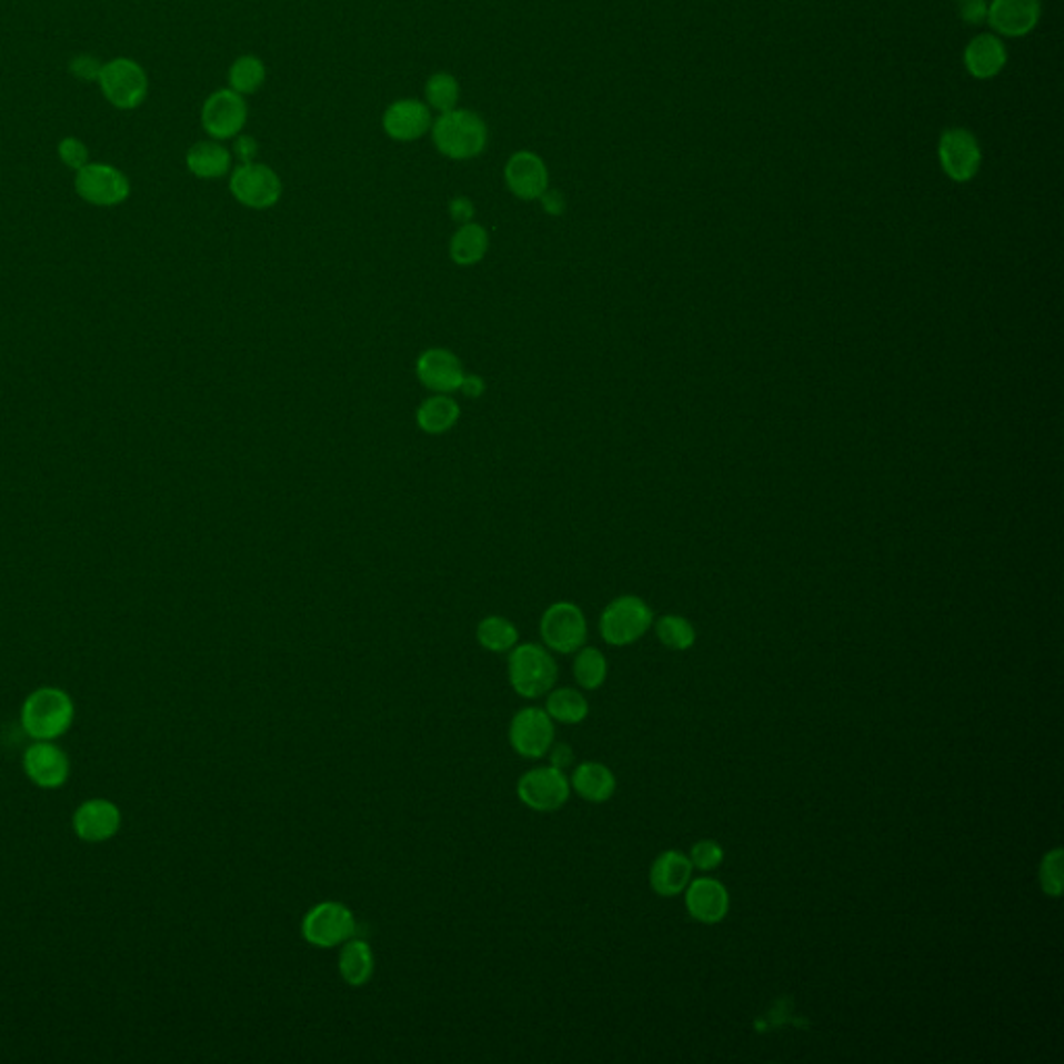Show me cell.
Returning <instances> with one entry per match:
<instances>
[{"instance_id":"obj_27","label":"cell","mask_w":1064,"mask_h":1064,"mask_svg":"<svg viewBox=\"0 0 1064 1064\" xmlns=\"http://www.w3.org/2000/svg\"><path fill=\"white\" fill-rule=\"evenodd\" d=\"M341 954H339V973L343 982L348 985L369 984L372 973H374V956H372L371 946L364 940L350 937L348 942L341 944Z\"/></svg>"},{"instance_id":"obj_11","label":"cell","mask_w":1064,"mask_h":1064,"mask_svg":"<svg viewBox=\"0 0 1064 1064\" xmlns=\"http://www.w3.org/2000/svg\"><path fill=\"white\" fill-rule=\"evenodd\" d=\"M570 792L572 786L568 775L553 765L529 770L518 780V799L532 811L541 813L562 809L570 799Z\"/></svg>"},{"instance_id":"obj_36","label":"cell","mask_w":1064,"mask_h":1064,"mask_svg":"<svg viewBox=\"0 0 1064 1064\" xmlns=\"http://www.w3.org/2000/svg\"><path fill=\"white\" fill-rule=\"evenodd\" d=\"M57 152H59L61 162H63L66 167H69V169H73V171H80L81 167H86V164L90 162L88 145L83 144L80 138H73V135L63 138V140L59 142Z\"/></svg>"},{"instance_id":"obj_4","label":"cell","mask_w":1064,"mask_h":1064,"mask_svg":"<svg viewBox=\"0 0 1064 1064\" xmlns=\"http://www.w3.org/2000/svg\"><path fill=\"white\" fill-rule=\"evenodd\" d=\"M653 624V612L645 601L636 595H622L601 613L599 632L601 639L613 646H626L641 641Z\"/></svg>"},{"instance_id":"obj_42","label":"cell","mask_w":1064,"mask_h":1064,"mask_svg":"<svg viewBox=\"0 0 1064 1064\" xmlns=\"http://www.w3.org/2000/svg\"><path fill=\"white\" fill-rule=\"evenodd\" d=\"M549 755H551V765L558 767V770H562V772L574 763V753H572V749H570L568 744H564V742H558V744L553 742L551 749H549Z\"/></svg>"},{"instance_id":"obj_31","label":"cell","mask_w":1064,"mask_h":1064,"mask_svg":"<svg viewBox=\"0 0 1064 1064\" xmlns=\"http://www.w3.org/2000/svg\"><path fill=\"white\" fill-rule=\"evenodd\" d=\"M572 672L584 691H598L608 677V660L595 646H582L576 651Z\"/></svg>"},{"instance_id":"obj_30","label":"cell","mask_w":1064,"mask_h":1064,"mask_svg":"<svg viewBox=\"0 0 1064 1064\" xmlns=\"http://www.w3.org/2000/svg\"><path fill=\"white\" fill-rule=\"evenodd\" d=\"M476 641L491 653H510L518 645V629L503 615H486L476 626Z\"/></svg>"},{"instance_id":"obj_35","label":"cell","mask_w":1064,"mask_h":1064,"mask_svg":"<svg viewBox=\"0 0 1064 1064\" xmlns=\"http://www.w3.org/2000/svg\"><path fill=\"white\" fill-rule=\"evenodd\" d=\"M724 849L717 840H699L694 842L693 849H691V863H693L694 870L699 871H715L722 863H724Z\"/></svg>"},{"instance_id":"obj_38","label":"cell","mask_w":1064,"mask_h":1064,"mask_svg":"<svg viewBox=\"0 0 1064 1064\" xmlns=\"http://www.w3.org/2000/svg\"><path fill=\"white\" fill-rule=\"evenodd\" d=\"M958 13L963 21L971 26H980L987 17V2L985 0H958Z\"/></svg>"},{"instance_id":"obj_33","label":"cell","mask_w":1064,"mask_h":1064,"mask_svg":"<svg viewBox=\"0 0 1064 1064\" xmlns=\"http://www.w3.org/2000/svg\"><path fill=\"white\" fill-rule=\"evenodd\" d=\"M660 643L672 651H689L696 643V630L682 615H663L655 624Z\"/></svg>"},{"instance_id":"obj_28","label":"cell","mask_w":1064,"mask_h":1064,"mask_svg":"<svg viewBox=\"0 0 1064 1064\" xmlns=\"http://www.w3.org/2000/svg\"><path fill=\"white\" fill-rule=\"evenodd\" d=\"M545 711H548L549 717L553 722H560L565 726H574V724H581L586 720L589 701L584 699L581 691L564 686V689H555V691L549 693Z\"/></svg>"},{"instance_id":"obj_13","label":"cell","mask_w":1064,"mask_h":1064,"mask_svg":"<svg viewBox=\"0 0 1064 1064\" xmlns=\"http://www.w3.org/2000/svg\"><path fill=\"white\" fill-rule=\"evenodd\" d=\"M510 742L520 757L541 759L555 742V726L545 710L524 707L510 724Z\"/></svg>"},{"instance_id":"obj_5","label":"cell","mask_w":1064,"mask_h":1064,"mask_svg":"<svg viewBox=\"0 0 1064 1064\" xmlns=\"http://www.w3.org/2000/svg\"><path fill=\"white\" fill-rule=\"evenodd\" d=\"M98 86L104 98L121 111H131L144 104L150 81L145 76L144 67L131 59H113L104 63L98 76Z\"/></svg>"},{"instance_id":"obj_20","label":"cell","mask_w":1064,"mask_h":1064,"mask_svg":"<svg viewBox=\"0 0 1064 1064\" xmlns=\"http://www.w3.org/2000/svg\"><path fill=\"white\" fill-rule=\"evenodd\" d=\"M121 827L119 806L107 799H92L78 806L73 813V830L83 842H107Z\"/></svg>"},{"instance_id":"obj_25","label":"cell","mask_w":1064,"mask_h":1064,"mask_svg":"<svg viewBox=\"0 0 1064 1064\" xmlns=\"http://www.w3.org/2000/svg\"><path fill=\"white\" fill-rule=\"evenodd\" d=\"M460 403L452 393H433L416 410V424L426 435H443L452 431L460 420Z\"/></svg>"},{"instance_id":"obj_9","label":"cell","mask_w":1064,"mask_h":1064,"mask_svg":"<svg viewBox=\"0 0 1064 1064\" xmlns=\"http://www.w3.org/2000/svg\"><path fill=\"white\" fill-rule=\"evenodd\" d=\"M302 935L319 948H335L355 935L354 913L345 904H317L302 921Z\"/></svg>"},{"instance_id":"obj_14","label":"cell","mask_w":1064,"mask_h":1064,"mask_svg":"<svg viewBox=\"0 0 1064 1064\" xmlns=\"http://www.w3.org/2000/svg\"><path fill=\"white\" fill-rule=\"evenodd\" d=\"M505 185L518 200L534 202L549 190V169L532 150H516L503 167Z\"/></svg>"},{"instance_id":"obj_34","label":"cell","mask_w":1064,"mask_h":1064,"mask_svg":"<svg viewBox=\"0 0 1064 1064\" xmlns=\"http://www.w3.org/2000/svg\"><path fill=\"white\" fill-rule=\"evenodd\" d=\"M1063 849H1054L1040 863V887L1050 899H1061L1064 887Z\"/></svg>"},{"instance_id":"obj_24","label":"cell","mask_w":1064,"mask_h":1064,"mask_svg":"<svg viewBox=\"0 0 1064 1064\" xmlns=\"http://www.w3.org/2000/svg\"><path fill=\"white\" fill-rule=\"evenodd\" d=\"M233 154L217 140H204L192 145L185 154L188 171L198 179H221L231 173Z\"/></svg>"},{"instance_id":"obj_12","label":"cell","mask_w":1064,"mask_h":1064,"mask_svg":"<svg viewBox=\"0 0 1064 1064\" xmlns=\"http://www.w3.org/2000/svg\"><path fill=\"white\" fill-rule=\"evenodd\" d=\"M937 159L942 171L956 183H965L977 175L982 167V148L977 138L963 128H952L942 133L937 144Z\"/></svg>"},{"instance_id":"obj_7","label":"cell","mask_w":1064,"mask_h":1064,"mask_svg":"<svg viewBox=\"0 0 1064 1064\" xmlns=\"http://www.w3.org/2000/svg\"><path fill=\"white\" fill-rule=\"evenodd\" d=\"M539 630H541L543 645L548 646L549 651L562 653V655L576 653L589 639L586 618L581 608L570 601H558L549 605L545 613L541 615Z\"/></svg>"},{"instance_id":"obj_16","label":"cell","mask_w":1064,"mask_h":1064,"mask_svg":"<svg viewBox=\"0 0 1064 1064\" xmlns=\"http://www.w3.org/2000/svg\"><path fill=\"white\" fill-rule=\"evenodd\" d=\"M23 770L38 789H61L69 777V757L52 741H38L26 751Z\"/></svg>"},{"instance_id":"obj_23","label":"cell","mask_w":1064,"mask_h":1064,"mask_svg":"<svg viewBox=\"0 0 1064 1064\" xmlns=\"http://www.w3.org/2000/svg\"><path fill=\"white\" fill-rule=\"evenodd\" d=\"M570 786L589 803H608L615 792V775L612 770L599 761H584L576 765L570 777Z\"/></svg>"},{"instance_id":"obj_3","label":"cell","mask_w":1064,"mask_h":1064,"mask_svg":"<svg viewBox=\"0 0 1064 1064\" xmlns=\"http://www.w3.org/2000/svg\"><path fill=\"white\" fill-rule=\"evenodd\" d=\"M508 674L512 689L524 699L548 694L558 682V663L548 646L536 643L516 645L510 651Z\"/></svg>"},{"instance_id":"obj_1","label":"cell","mask_w":1064,"mask_h":1064,"mask_svg":"<svg viewBox=\"0 0 1064 1064\" xmlns=\"http://www.w3.org/2000/svg\"><path fill=\"white\" fill-rule=\"evenodd\" d=\"M429 133L436 152L450 161H472L481 157L489 144V128L483 117L460 107L433 119Z\"/></svg>"},{"instance_id":"obj_29","label":"cell","mask_w":1064,"mask_h":1064,"mask_svg":"<svg viewBox=\"0 0 1064 1064\" xmlns=\"http://www.w3.org/2000/svg\"><path fill=\"white\" fill-rule=\"evenodd\" d=\"M227 81H229V88L233 92L242 94V97H250V94L259 92L260 88L264 86V81H267L264 61L259 59L257 54L238 57L229 67Z\"/></svg>"},{"instance_id":"obj_22","label":"cell","mask_w":1064,"mask_h":1064,"mask_svg":"<svg viewBox=\"0 0 1064 1064\" xmlns=\"http://www.w3.org/2000/svg\"><path fill=\"white\" fill-rule=\"evenodd\" d=\"M1006 66V49L996 33L975 36L965 49V67L977 80H990L998 76Z\"/></svg>"},{"instance_id":"obj_19","label":"cell","mask_w":1064,"mask_h":1064,"mask_svg":"<svg viewBox=\"0 0 1064 1064\" xmlns=\"http://www.w3.org/2000/svg\"><path fill=\"white\" fill-rule=\"evenodd\" d=\"M1042 16L1040 0H992L987 21L994 32L1008 38H1023L1032 32Z\"/></svg>"},{"instance_id":"obj_37","label":"cell","mask_w":1064,"mask_h":1064,"mask_svg":"<svg viewBox=\"0 0 1064 1064\" xmlns=\"http://www.w3.org/2000/svg\"><path fill=\"white\" fill-rule=\"evenodd\" d=\"M102 66H104V63H100L92 54H80V57H76V59L71 61L69 69H71V73H73L78 80L98 81Z\"/></svg>"},{"instance_id":"obj_10","label":"cell","mask_w":1064,"mask_h":1064,"mask_svg":"<svg viewBox=\"0 0 1064 1064\" xmlns=\"http://www.w3.org/2000/svg\"><path fill=\"white\" fill-rule=\"evenodd\" d=\"M202 128L209 133L210 140L225 142L242 133L248 123V104L242 94L233 92L231 88H223L212 92L200 111Z\"/></svg>"},{"instance_id":"obj_6","label":"cell","mask_w":1064,"mask_h":1064,"mask_svg":"<svg viewBox=\"0 0 1064 1064\" xmlns=\"http://www.w3.org/2000/svg\"><path fill=\"white\" fill-rule=\"evenodd\" d=\"M229 192L245 209H273L283 195V181L264 162H243L231 171Z\"/></svg>"},{"instance_id":"obj_2","label":"cell","mask_w":1064,"mask_h":1064,"mask_svg":"<svg viewBox=\"0 0 1064 1064\" xmlns=\"http://www.w3.org/2000/svg\"><path fill=\"white\" fill-rule=\"evenodd\" d=\"M76 707L71 696L61 691L44 686L33 691L21 707V724L33 741H57L73 724Z\"/></svg>"},{"instance_id":"obj_32","label":"cell","mask_w":1064,"mask_h":1064,"mask_svg":"<svg viewBox=\"0 0 1064 1064\" xmlns=\"http://www.w3.org/2000/svg\"><path fill=\"white\" fill-rule=\"evenodd\" d=\"M460 83L448 71H436L424 83V102L431 111L448 113L458 107Z\"/></svg>"},{"instance_id":"obj_40","label":"cell","mask_w":1064,"mask_h":1064,"mask_svg":"<svg viewBox=\"0 0 1064 1064\" xmlns=\"http://www.w3.org/2000/svg\"><path fill=\"white\" fill-rule=\"evenodd\" d=\"M235 144H233V154L240 159V164L243 162H254L257 157H259V142L252 138V135H245V133H240L238 138H233Z\"/></svg>"},{"instance_id":"obj_41","label":"cell","mask_w":1064,"mask_h":1064,"mask_svg":"<svg viewBox=\"0 0 1064 1064\" xmlns=\"http://www.w3.org/2000/svg\"><path fill=\"white\" fill-rule=\"evenodd\" d=\"M458 391L470 400H479V398H483L484 391H486V381L481 374H464Z\"/></svg>"},{"instance_id":"obj_8","label":"cell","mask_w":1064,"mask_h":1064,"mask_svg":"<svg viewBox=\"0 0 1064 1064\" xmlns=\"http://www.w3.org/2000/svg\"><path fill=\"white\" fill-rule=\"evenodd\" d=\"M76 192L83 202L109 209L123 204L131 194V183L123 171L109 162H88L76 171Z\"/></svg>"},{"instance_id":"obj_15","label":"cell","mask_w":1064,"mask_h":1064,"mask_svg":"<svg viewBox=\"0 0 1064 1064\" xmlns=\"http://www.w3.org/2000/svg\"><path fill=\"white\" fill-rule=\"evenodd\" d=\"M433 113L419 98H400L383 113V131L395 142H416L431 131Z\"/></svg>"},{"instance_id":"obj_17","label":"cell","mask_w":1064,"mask_h":1064,"mask_svg":"<svg viewBox=\"0 0 1064 1064\" xmlns=\"http://www.w3.org/2000/svg\"><path fill=\"white\" fill-rule=\"evenodd\" d=\"M460 358L448 348H429L416 360V377L422 388L433 393H453L464 379Z\"/></svg>"},{"instance_id":"obj_18","label":"cell","mask_w":1064,"mask_h":1064,"mask_svg":"<svg viewBox=\"0 0 1064 1064\" xmlns=\"http://www.w3.org/2000/svg\"><path fill=\"white\" fill-rule=\"evenodd\" d=\"M686 911L694 921L703 925H717L726 920L730 911V892L727 887L713 877L691 880L684 890Z\"/></svg>"},{"instance_id":"obj_39","label":"cell","mask_w":1064,"mask_h":1064,"mask_svg":"<svg viewBox=\"0 0 1064 1064\" xmlns=\"http://www.w3.org/2000/svg\"><path fill=\"white\" fill-rule=\"evenodd\" d=\"M474 212H476V209H474L472 200L466 198V195H455V198H452V202H450V217H452L453 223L464 225V223L474 221Z\"/></svg>"},{"instance_id":"obj_26","label":"cell","mask_w":1064,"mask_h":1064,"mask_svg":"<svg viewBox=\"0 0 1064 1064\" xmlns=\"http://www.w3.org/2000/svg\"><path fill=\"white\" fill-rule=\"evenodd\" d=\"M489 231L476 221L458 227L450 240V259L458 267H474L489 252Z\"/></svg>"},{"instance_id":"obj_43","label":"cell","mask_w":1064,"mask_h":1064,"mask_svg":"<svg viewBox=\"0 0 1064 1064\" xmlns=\"http://www.w3.org/2000/svg\"><path fill=\"white\" fill-rule=\"evenodd\" d=\"M539 202H541L543 210H545L548 214H551V217H562L565 212L564 194L558 192V190H548L545 194L539 198Z\"/></svg>"},{"instance_id":"obj_21","label":"cell","mask_w":1064,"mask_h":1064,"mask_svg":"<svg viewBox=\"0 0 1064 1064\" xmlns=\"http://www.w3.org/2000/svg\"><path fill=\"white\" fill-rule=\"evenodd\" d=\"M693 863L680 851H665L658 856L649 871V884L663 899L680 896L693 880Z\"/></svg>"}]
</instances>
